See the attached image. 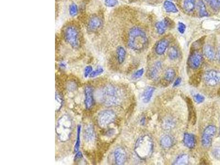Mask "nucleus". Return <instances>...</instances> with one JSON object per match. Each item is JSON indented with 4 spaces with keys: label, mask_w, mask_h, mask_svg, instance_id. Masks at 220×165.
I'll return each mask as SVG.
<instances>
[{
    "label": "nucleus",
    "mask_w": 220,
    "mask_h": 165,
    "mask_svg": "<svg viewBox=\"0 0 220 165\" xmlns=\"http://www.w3.org/2000/svg\"><path fill=\"white\" fill-rule=\"evenodd\" d=\"M189 163V157L187 154H182L178 157L175 162V165H187Z\"/></svg>",
    "instance_id": "28"
},
{
    "label": "nucleus",
    "mask_w": 220,
    "mask_h": 165,
    "mask_svg": "<svg viewBox=\"0 0 220 165\" xmlns=\"http://www.w3.org/2000/svg\"><path fill=\"white\" fill-rule=\"evenodd\" d=\"M175 125V122L170 118H167L164 120L163 123V127L165 130H169L172 129Z\"/></svg>",
    "instance_id": "30"
},
{
    "label": "nucleus",
    "mask_w": 220,
    "mask_h": 165,
    "mask_svg": "<svg viewBox=\"0 0 220 165\" xmlns=\"http://www.w3.org/2000/svg\"><path fill=\"white\" fill-rule=\"evenodd\" d=\"M64 39L72 48L77 49L80 45V36L78 29L74 25L67 26L63 31Z\"/></svg>",
    "instance_id": "5"
},
{
    "label": "nucleus",
    "mask_w": 220,
    "mask_h": 165,
    "mask_svg": "<svg viewBox=\"0 0 220 165\" xmlns=\"http://www.w3.org/2000/svg\"><path fill=\"white\" fill-rule=\"evenodd\" d=\"M204 53L206 58L209 60L213 61L215 59V52L213 47L211 45H207L204 46Z\"/></svg>",
    "instance_id": "19"
},
{
    "label": "nucleus",
    "mask_w": 220,
    "mask_h": 165,
    "mask_svg": "<svg viewBox=\"0 0 220 165\" xmlns=\"http://www.w3.org/2000/svg\"><path fill=\"white\" fill-rule=\"evenodd\" d=\"M144 72V69H140L139 71H137L134 74V78L135 79H138V78H140L143 76Z\"/></svg>",
    "instance_id": "38"
},
{
    "label": "nucleus",
    "mask_w": 220,
    "mask_h": 165,
    "mask_svg": "<svg viewBox=\"0 0 220 165\" xmlns=\"http://www.w3.org/2000/svg\"><path fill=\"white\" fill-rule=\"evenodd\" d=\"M59 67L62 69H64L66 68L67 64L65 62H62L59 64Z\"/></svg>",
    "instance_id": "42"
},
{
    "label": "nucleus",
    "mask_w": 220,
    "mask_h": 165,
    "mask_svg": "<svg viewBox=\"0 0 220 165\" xmlns=\"http://www.w3.org/2000/svg\"><path fill=\"white\" fill-rule=\"evenodd\" d=\"M194 99L197 103L200 104L204 101L205 97L202 95L200 94H196L194 95Z\"/></svg>",
    "instance_id": "36"
},
{
    "label": "nucleus",
    "mask_w": 220,
    "mask_h": 165,
    "mask_svg": "<svg viewBox=\"0 0 220 165\" xmlns=\"http://www.w3.org/2000/svg\"><path fill=\"white\" fill-rule=\"evenodd\" d=\"M218 59H219V61L220 62V51H219V54H218Z\"/></svg>",
    "instance_id": "43"
},
{
    "label": "nucleus",
    "mask_w": 220,
    "mask_h": 165,
    "mask_svg": "<svg viewBox=\"0 0 220 165\" xmlns=\"http://www.w3.org/2000/svg\"><path fill=\"white\" fill-rule=\"evenodd\" d=\"M206 1H210V0H205Z\"/></svg>",
    "instance_id": "44"
},
{
    "label": "nucleus",
    "mask_w": 220,
    "mask_h": 165,
    "mask_svg": "<svg viewBox=\"0 0 220 165\" xmlns=\"http://www.w3.org/2000/svg\"><path fill=\"white\" fill-rule=\"evenodd\" d=\"M203 61L202 54L198 51H195L190 55L188 59V64L191 68L196 69L200 67Z\"/></svg>",
    "instance_id": "9"
},
{
    "label": "nucleus",
    "mask_w": 220,
    "mask_h": 165,
    "mask_svg": "<svg viewBox=\"0 0 220 165\" xmlns=\"http://www.w3.org/2000/svg\"><path fill=\"white\" fill-rule=\"evenodd\" d=\"M168 56L169 58L172 60H175L176 59H177L178 56V52L177 48L175 46L171 47L168 50Z\"/></svg>",
    "instance_id": "29"
},
{
    "label": "nucleus",
    "mask_w": 220,
    "mask_h": 165,
    "mask_svg": "<svg viewBox=\"0 0 220 165\" xmlns=\"http://www.w3.org/2000/svg\"><path fill=\"white\" fill-rule=\"evenodd\" d=\"M78 7L75 3H72L69 7V14L71 16H76L78 13Z\"/></svg>",
    "instance_id": "32"
},
{
    "label": "nucleus",
    "mask_w": 220,
    "mask_h": 165,
    "mask_svg": "<svg viewBox=\"0 0 220 165\" xmlns=\"http://www.w3.org/2000/svg\"><path fill=\"white\" fill-rule=\"evenodd\" d=\"M98 99L100 101L106 106H118L122 101V95L118 87L109 84L100 90Z\"/></svg>",
    "instance_id": "1"
},
{
    "label": "nucleus",
    "mask_w": 220,
    "mask_h": 165,
    "mask_svg": "<svg viewBox=\"0 0 220 165\" xmlns=\"http://www.w3.org/2000/svg\"><path fill=\"white\" fill-rule=\"evenodd\" d=\"M104 2L108 7H114L118 3L117 0H104Z\"/></svg>",
    "instance_id": "35"
},
{
    "label": "nucleus",
    "mask_w": 220,
    "mask_h": 165,
    "mask_svg": "<svg viewBox=\"0 0 220 165\" xmlns=\"http://www.w3.org/2000/svg\"><path fill=\"white\" fill-rule=\"evenodd\" d=\"M204 79L207 85L215 87L220 84V71L208 70L204 74Z\"/></svg>",
    "instance_id": "8"
},
{
    "label": "nucleus",
    "mask_w": 220,
    "mask_h": 165,
    "mask_svg": "<svg viewBox=\"0 0 220 165\" xmlns=\"http://www.w3.org/2000/svg\"><path fill=\"white\" fill-rule=\"evenodd\" d=\"M210 5L213 10L218 11L220 8V0H210Z\"/></svg>",
    "instance_id": "31"
},
{
    "label": "nucleus",
    "mask_w": 220,
    "mask_h": 165,
    "mask_svg": "<svg viewBox=\"0 0 220 165\" xmlns=\"http://www.w3.org/2000/svg\"><path fill=\"white\" fill-rule=\"evenodd\" d=\"M182 82V79L180 78H178L175 81L174 84H173V87H176L178 85H180V84Z\"/></svg>",
    "instance_id": "40"
},
{
    "label": "nucleus",
    "mask_w": 220,
    "mask_h": 165,
    "mask_svg": "<svg viewBox=\"0 0 220 165\" xmlns=\"http://www.w3.org/2000/svg\"><path fill=\"white\" fill-rule=\"evenodd\" d=\"M94 102V91L92 87L87 86L84 89V105L87 109L92 107Z\"/></svg>",
    "instance_id": "12"
},
{
    "label": "nucleus",
    "mask_w": 220,
    "mask_h": 165,
    "mask_svg": "<svg viewBox=\"0 0 220 165\" xmlns=\"http://www.w3.org/2000/svg\"><path fill=\"white\" fill-rule=\"evenodd\" d=\"M215 155L216 157L220 158V148H218L215 150Z\"/></svg>",
    "instance_id": "41"
},
{
    "label": "nucleus",
    "mask_w": 220,
    "mask_h": 165,
    "mask_svg": "<svg viewBox=\"0 0 220 165\" xmlns=\"http://www.w3.org/2000/svg\"><path fill=\"white\" fill-rule=\"evenodd\" d=\"M160 144L163 148H170L173 145L172 138L168 135H165L161 138Z\"/></svg>",
    "instance_id": "18"
},
{
    "label": "nucleus",
    "mask_w": 220,
    "mask_h": 165,
    "mask_svg": "<svg viewBox=\"0 0 220 165\" xmlns=\"http://www.w3.org/2000/svg\"><path fill=\"white\" fill-rule=\"evenodd\" d=\"M63 104V100L59 93H56L55 95V110L56 111H59L61 109Z\"/></svg>",
    "instance_id": "25"
},
{
    "label": "nucleus",
    "mask_w": 220,
    "mask_h": 165,
    "mask_svg": "<svg viewBox=\"0 0 220 165\" xmlns=\"http://www.w3.org/2000/svg\"><path fill=\"white\" fill-rule=\"evenodd\" d=\"M84 139L85 142L88 144H93L96 139L95 130L93 125H88L85 126L84 130Z\"/></svg>",
    "instance_id": "11"
},
{
    "label": "nucleus",
    "mask_w": 220,
    "mask_h": 165,
    "mask_svg": "<svg viewBox=\"0 0 220 165\" xmlns=\"http://www.w3.org/2000/svg\"><path fill=\"white\" fill-rule=\"evenodd\" d=\"M147 38L141 29L134 27L130 30L128 36V46L134 50H141L147 46Z\"/></svg>",
    "instance_id": "3"
},
{
    "label": "nucleus",
    "mask_w": 220,
    "mask_h": 165,
    "mask_svg": "<svg viewBox=\"0 0 220 165\" xmlns=\"http://www.w3.org/2000/svg\"><path fill=\"white\" fill-rule=\"evenodd\" d=\"M198 8H199V15L200 17H204L208 16V13L206 10V6L203 0L198 1Z\"/></svg>",
    "instance_id": "27"
},
{
    "label": "nucleus",
    "mask_w": 220,
    "mask_h": 165,
    "mask_svg": "<svg viewBox=\"0 0 220 165\" xmlns=\"http://www.w3.org/2000/svg\"><path fill=\"white\" fill-rule=\"evenodd\" d=\"M216 133V128L214 125H208L204 130L201 137V144L205 148L210 147Z\"/></svg>",
    "instance_id": "7"
},
{
    "label": "nucleus",
    "mask_w": 220,
    "mask_h": 165,
    "mask_svg": "<svg viewBox=\"0 0 220 165\" xmlns=\"http://www.w3.org/2000/svg\"><path fill=\"white\" fill-rule=\"evenodd\" d=\"M161 69H162V64L161 62H156L149 71L148 75L149 78L152 79H156L158 77L159 74L161 72Z\"/></svg>",
    "instance_id": "14"
},
{
    "label": "nucleus",
    "mask_w": 220,
    "mask_h": 165,
    "mask_svg": "<svg viewBox=\"0 0 220 165\" xmlns=\"http://www.w3.org/2000/svg\"><path fill=\"white\" fill-rule=\"evenodd\" d=\"M92 71H93V69H92L91 66H87L84 68V76L85 78H88L89 76H90L91 73H92Z\"/></svg>",
    "instance_id": "34"
},
{
    "label": "nucleus",
    "mask_w": 220,
    "mask_h": 165,
    "mask_svg": "<svg viewBox=\"0 0 220 165\" xmlns=\"http://www.w3.org/2000/svg\"><path fill=\"white\" fill-rule=\"evenodd\" d=\"M114 158L116 165L124 164L127 160V153L125 150L122 147L117 148L114 151Z\"/></svg>",
    "instance_id": "13"
},
{
    "label": "nucleus",
    "mask_w": 220,
    "mask_h": 165,
    "mask_svg": "<svg viewBox=\"0 0 220 165\" xmlns=\"http://www.w3.org/2000/svg\"><path fill=\"white\" fill-rule=\"evenodd\" d=\"M116 115L111 110H105L97 115L98 125L102 128H106L116 120Z\"/></svg>",
    "instance_id": "6"
},
{
    "label": "nucleus",
    "mask_w": 220,
    "mask_h": 165,
    "mask_svg": "<svg viewBox=\"0 0 220 165\" xmlns=\"http://www.w3.org/2000/svg\"><path fill=\"white\" fill-rule=\"evenodd\" d=\"M104 71V69L102 68V67H98V68L95 69V71H92V73H91L89 77L91 78H94L97 76L101 75V74L103 73Z\"/></svg>",
    "instance_id": "33"
},
{
    "label": "nucleus",
    "mask_w": 220,
    "mask_h": 165,
    "mask_svg": "<svg viewBox=\"0 0 220 165\" xmlns=\"http://www.w3.org/2000/svg\"><path fill=\"white\" fill-rule=\"evenodd\" d=\"M102 20L101 18L96 15H94L91 16L88 20V31L91 32H95L99 31L100 29L102 26Z\"/></svg>",
    "instance_id": "10"
},
{
    "label": "nucleus",
    "mask_w": 220,
    "mask_h": 165,
    "mask_svg": "<svg viewBox=\"0 0 220 165\" xmlns=\"http://www.w3.org/2000/svg\"><path fill=\"white\" fill-rule=\"evenodd\" d=\"M186 29V26L185 25V24L180 22L178 25V30L179 31V32L181 34H183L185 33V31Z\"/></svg>",
    "instance_id": "37"
},
{
    "label": "nucleus",
    "mask_w": 220,
    "mask_h": 165,
    "mask_svg": "<svg viewBox=\"0 0 220 165\" xmlns=\"http://www.w3.org/2000/svg\"><path fill=\"white\" fill-rule=\"evenodd\" d=\"M183 143L185 146L190 149H193L195 145V138L190 133H185L183 137Z\"/></svg>",
    "instance_id": "16"
},
{
    "label": "nucleus",
    "mask_w": 220,
    "mask_h": 165,
    "mask_svg": "<svg viewBox=\"0 0 220 165\" xmlns=\"http://www.w3.org/2000/svg\"><path fill=\"white\" fill-rule=\"evenodd\" d=\"M184 8L188 12H191L194 11L195 6V0H185Z\"/></svg>",
    "instance_id": "23"
},
{
    "label": "nucleus",
    "mask_w": 220,
    "mask_h": 165,
    "mask_svg": "<svg viewBox=\"0 0 220 165\" xmlns=\"http://www.w3.org/2000/svg\"><path fill=\"white\" fill-rule=\"evenodd\" d=\"M176 77V72L174 69L168 68L165 73L164 78L167 82H171L174 80Z\"/></svg>",
    "instance_id": "22"
},
{
    "label": "nucleus",
    "mask_w": 220,
    "mask_h": 165,
    "mask_svg": "<svg viewBox=\"0 0 220 165\" xmlns=\"http://www.w3.org/2000/svg\"><path fill=\"white\" fill-rule=\"evenodd\" d=\"M81 125H78L77 127V138H76V142L74 145V151L75 153L79 151L80 148V145H81Z\"/></svg>",
    "instance_id": "26"
},
{
    "label": "nucleus",
    "mask_w": 220,
    "mask_h": 165,
    "mask_svg": "<svg viewBox=\"0 0 220 165\" xmlns=\"http://www.w3.org/2000/svg\"><path fill=\"white\" fill-rule=\"evenodd\" d=\"M163 6L166 11L168 13H177V8L173 3L170 1H165L163 3Z\"/></svg>",
    "instance_id": "21"
},
{
    "label": "nucleus",
    "mask_w": 220,
    "mask_h": 165,
    "mask_svg": "<svg viewBox=\"0 0 220 165\" xmlns=\"http://www.w3.org/2000/svg\"><path fill=\"white\" fill-rule=\"evenodd\" d=\"M169 44V42L167 40L163 39L160 40L158 43H157L155 47V51L156 54L159 55L163 54L166 50L167 49Z\"/></svg>",
    "instance_id": "15"
},
{
    "label": "nucleus",
    "mask_w": 220,
    "mask_h": 165,
    "mask_svg": "<svg viewBox=\"0 0 220 165\" xmlns=\"http://www.w3.org/2000/svg\"><path fill=\"white\" fill-rule=\"evenodd\" d=\"M154 143L152 138L145 135L139 138L135 145V153L141 159H147L152 155Z\"/></svg>",
    "instance_id": "4"
},
{
    "label": "nucleus",
    "mask_w": 220,
    "mask_h": 165,
    "mask_svg": "<svg viewBox=\"0 0 220 165\" xmlns=\"http://www.w3.org/2000/svg\"><path fill=\"white\" fill-rule=\"evenodd\" d=\"M155 88L152 87H147L143 92L142 95V100L144 103H148L152 99V97L154 94Z\"/></svg>",
    "instance_id": "17"
},
{
    "label": "nucleus",
    "mask_w": 220,
    "mask_h": 165,
    "mask_svg": "<svg viewBox=\"0 0 220 165\" xmlns=\"http://www.w3.org/2000/svg\"><path fill=\"white\" fill-rule=\"evenodd\" d=\"M73 130V121L71 117L64 114L57 120L56 133L58 139L61 142H66L71 137Z\"/></svg>",
    "instance_id": "2"
},
{
    "label": "nucleus",
    "mask_w": 220,
    "mask_h": 165,
    "mask_svg": "<svg viewBox=\"0 0 220 165\" xmlns=\"http://www.w3.org/2000/svg\"><path fill=\"white\" fill-rule=\"evenodd\" d=\"M83 153L81 151L77 152L74 156V161H79L83 158Z\"/></svg>",
    "instance_id": "39"
},
{
    "label": "nucleus",
    "mask_w": 220,
    "mask_h": 165,
    "mask_svg": "<svg viewBox=\"0 0 220 165\" xmlns=\"http://www.w3.org/2000/svg\"><path fill=\"white\" fill-rule=\"evenodd\" d=\"M167 27L168 26L165 20L162 21H159L156 24V28L157 33L161 35L165 33Z\"/></svg>",
    "instance_id": "24"
},
{
    "label": "nucleus",
    "mask_w": 220,
    "mask_h": 165,
    "mask_svg": "<svg viewBox=\"0 0 220 165\" xmlns=\"http://www.w3.org/2000/svg\"><path fill=\"white\" fill-rule=\"evenodd\" d=\"M116 54H117V59L119 64H121L123 63V62L124 61L125 56H126V51L124 48L122 46H119L117 49Z\"/></svg>",
    "instance_id": "20"
}]
</instances>
